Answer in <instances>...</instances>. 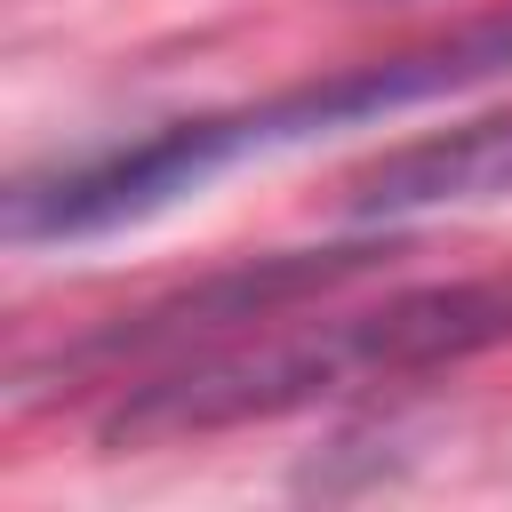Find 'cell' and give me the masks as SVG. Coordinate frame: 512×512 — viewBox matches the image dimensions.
Segmentation results:
<instances>
[{
	"instance_id": "cell-3",
	"label": "cell",
	"mask_w": 512,
	"mask_h": 512,
	"mask_svg": "<svg viewBox=\"0 0 512 512\" xmlns=\"http://www.w3.org/2000/svg\"><path fill=\"white\" fill-rule=\"evenodd\" d=\"M512 192V104L432 128L384 160H368L344 184V216L360 224H400V216H432V208H472V200H504Z\"/></svg>"
},
{
	"instance_id": "cell-2",
	"label": "cell",
	"mask_w": 512,
	"mask_h": 512,
	"mask_svg": "<svg viewBox=\"0 0 512 512\" xmlns=\"http://www.w3.org/2000/svg\"><path fill=\"white\" fill-rule=\"evenodd\" d=\"M512 72V8L496 16H472L424 48H400V56H376V64H352V72H328L312 88H288L272 104H240V112H200V120H168L120 152H88L80 168V208L96 224H144L192 192H208L224 168L240 160H264V152H288V144H312V136H336V128H368V120H392V112H416V104H440L456 88H480V80H504Z\"/></svg>"
},
{
	"instance_id": "cell-1",
	"label": "cell",
	"mask_w": 512,
	"mask_h": 512,
	"mask_svg": "<svg viewBox=\"0 0 512 512\" xmlns=\"http://www.w3.org/2000/svg\"><path fill=\"white\" fill-rule=\"evenodd\" d=\"M488 344H512V280H448V288H400L368 312H336V320H304L232 352H200L152 384H136L112 416H104V448H160V440H192V432H232V424H264L360 384H392V376H424L448 360H472Z\"/></svg>"
}]
</instances>
